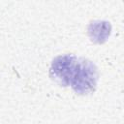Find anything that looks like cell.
<instances>
[{
    "label": "cell",
    "mask_w": 124,
    "mask_h": 124,
    "mask_svg": "<svg viewBox=\"0 0 124 124\" xmlns=\"http://www.w3.org/2000/svg\"><path fill=\"white\" fill-rule=\"evenodd\" d=\"M110 24L107 21H94L89 25V36L95 43H104L110 34Z\"/></svg>",
    "instance_id": "obj_3"
},
{
    "label": "cell",
    "mask_w": 124,
    "mask_h": 124,
    "mask_svg": "<svg viewBox=\"0 0 124 124\" xmlns=\"http://www.w3.org/2000/svg\"><path fill=\"white\" fill-rule=\"evenodd\" d=\"M78 64L77 57L65 54L56 57L50 67V77L61 85H69Z\"/></svg>",
    "instance_id": "obj_2"
},
{
    "label": "cell",
    "mask_w": 124,
    "mask_h": 124,
    "mask_svg": "<svg viewBox=\"0 0 124 124\" xmlns=\"http://www.w3.org/2000/svg\"><path fill=\"white\" fill-rule=\"evenodd\" d=\"M98 80L96 66L89 60L78 61L76 71L70 81L73 89L78 94H87L94 91Z\"/></svg>",
    "instance_id": "obj_1"
}]
</instances>
